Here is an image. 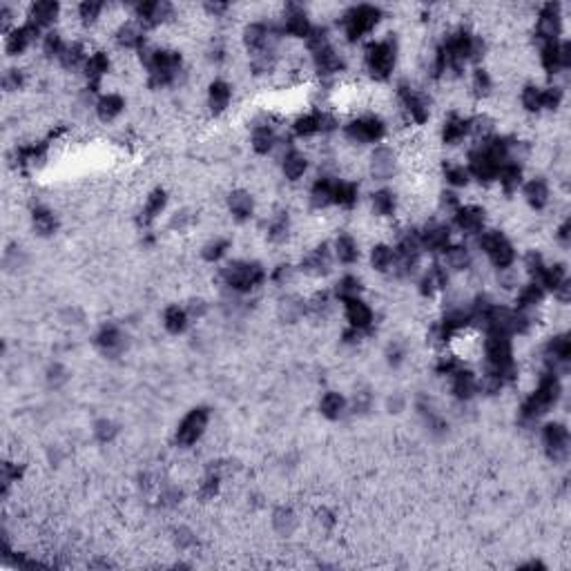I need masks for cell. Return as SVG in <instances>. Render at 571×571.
<instances>
[{
	"mask_svg": "<svg viewBox=\"0 0 571 571\" xmlns=\"http://www.w3.org/2000/svg\"><path fill=\"white\" fill-rule=\"evenodd\" d=\"M558 398H560V382L554 370H547L545 375H540L538 389L522 404V417L524 420H535V417H540L542 413L552 409Z\"/></svg>",
	"mask_w": 571,
	"mask_h": 571,
	"instance_id": "1",
	"label": "cell"
},
{
	"mask_svg": "<svg viewBox=\"0 0 571 571\" xmlns=\"http://www.w3.org/2000/svg\"><path fill=\"white\" fill-rule=\"evenodd\" d=\"M380 18H382V12L377 7H370V5H357L353 9H348V12L342 16V27H344L346 38L350 42L364 38L366 34H370V31L377 27Z\"/></svg>",
	"mask_w": 571,
	"mask_h": 571,
	"instance_id": "2",
	"label": "cell"
},
{
	"mask_svg": "<svg viewBox=\"0 0 571 571\" xmlns=\"http://www.w3.org/2000/svg\"><path fill=\"white\" fill-rule=\"evenodd\" d=\"M224 281L237 292H250L266 281V270L259 263L250 261H235L228 268H224Z\"/></svg>",
	"mask_w": 571,
	"mask_h": 571,
	"instance_id": "3",
	"label": "cell"
},
{
	"mask_svg": "<svg viewBox=\"0 0 571 571\" xmlns=\"http://www.w3.org/2000/svg\"><path fill=\"white\" fill-rule=\"evenodd\" d=\"M395 58H398V47H395V40H391V38L370 42V45L366 47V56H364L370 76L377 81L389 79L393 68H395Z\"/></svg>",
	"mask_w": 571,
	"mask_h": 571,
	"instance_id": "4",
	"label": "cell"
},
{
	"mask_svg": "<svg viewBox=\"0 0 571 571\" xmlns=\"http://www.w3.org/2000/svg\"><path fill=\"white\" fill-rule=\"evenodd\" d=\"M478 246L487 252V257L491 259V263L500 270H507L515 261L513 246L507 241V237H504L502 233H498V230H487V233H482L480 239H478Z\"/></svg>",
	"mask_w": 571,
	"mask_h": 571,
	"instance_id": "5",
	"label": "cell"
},
{
	"mask_svg": "<svg viewBox=\"0 0 571 571\" xmlns=\"http://www.w3.org/2000/svg\"><path fill=\"white\" fill-rule=\"evenodd\" d=\"M384 120L380 116H359L355 120L344 127L346 139H350L353 143H375L384 136Z\"/></svg>",
	"mask_w": 571,
	"mask_h": 571,
	"instance_id": "6",
	"label": "cell"
},
{
	"mask_svg": "<svg viewBox=\"0 0 571 571\" xmlns=\"http://www.w3.org/2000/svg\"><path fill=\"white\" fill-rule=\"evenodd\" d=\"M208 420H210V411L199 406V409H192L188 415L183 417V422L177 428V442L181 446H192L199 437L205 433Z\"/></svg>",
	"mask_w": 571,
	"mask_h": 571,
	"instance_id": "7",
	"label": "cell"
},
{
	"mask_svg": "<svg viewBox=\"0 0 571 571\" xmlns=\"http://www.w3.org/2000/svg\"><path fill=\"white\" fill-rule=\"evenodd\" d=\"M504 166V161H500L498 157H493L491 152L482 146L480 150H474L469 155V172L474 174L478 181H493L498 177V170Z\"/></svg>",
	"mask_w": 571,
	"mask_h": 571,
	"instance_id": "8",
	"label": "cell"
},
{
	"mask_svg": "<svg viewBox=\"0 0 571 571\" xmlns=\"http://www.w3.org/2000/svg\"><path fill=\"white\" fill-rule=\"evenodd\" d=\"M398 96H400V103L406 109V114L411 116V120H415L417 125L426 123L428 120V103L420 92H415L411 85L402 83L398 87Z\"/></svg>",
	"mask_w": 571,
	"mask_h": 571,
	"instance_id": "9",
	"label": "cell"
},
{
	"mask_svg": "<svg viewBox=\"0 0 571 571\" xmlns=\"http://www.w3.org/2000/svg\"><path fill=\"white\" fill-rule=\"evenodd\" d=\"M560 25H563V16H560L558 5H545L540 9V16H538V23H535L538 40H542V45L554 42L556 36L560 34Z\"/></svg>",
	"mask_w": 571,
	"mask_h": 571,
	"instance_id": "10",
	"label": "cell"
},
{
	"mask_svg": "<svg viewBox=\"0 0 571 571\" xmlns=\"http://www.w3.org/2000/svg\"><path fill=\"white\" fill-rule=\"evenodd\" d=\"M540 61H542V68L549 74H558L560 70L569 68V61H571L569 42H558V40L547 42V45H542Z\"/></svg>",
	"mask_w": 571,
	"mask_h": 571,
	"instance_id": "11",
	"label": "cell"
},
{
	"mask_svg": "<svg viewBox=\"0 0 571 571\" xmlns=\"http://www.w3.org/2000/svg\"><path fill=\"white\" fill-rule=\"evenodd\" d=\"M542 440H545V446H547V453L549 457L554 460H563L567 455V444H569V433L563 424L558 422H552L545 426L542 431Z\"/></svg>",
	"mask_w": 571,
	"mask_h": 571,
	"instance_id": "12",
	"label": "cell"
},
{
	"mask_svg": "<svg viewBox=\"0 0 571 571\" xmlns=\"http://www.w3.org/2000/svg\"><path fill=\"white\" fill-rule=\"evenodd\" d=\"M344 308H346V320H348L350 328H355V331H359V333L370 328L373 311L361 299H357V297L344 299Z\"/></svg>",
	"mask_w": 571,
	"mask_h": 571,
	"instance_id": "13",
	"label": "cell"
},
{
	"mask_svg": "<svg viewBox=\"0 0 571 571\" xmlns=\"http://www.w3.org/2000/svg\"><path fill=\"white\" fill-rule=\"evenodd\" d=\"M283 29L288 36H295V38H308V34L313 31V25L308 16L302 7H295L290 5L288 12H286V18H283Z\"/></svg>",
	"mask_w": 571,
	"mask_h": 571,
	"instance_id": "14",
	"label": "cell"
},
{
	"mask_svg": "<svg viewBox=\"0 0 571 571\" xmlns=\"http://www.w3.org/2000/svg\"><path fill=\"white\" fill-rule=\"evenodd\" d=\"M455 226L467 235H476L485 226V210L478 205H464L455 210Z\"/></svg>",
	"mask_w": 571,
	"mask_h": 571,
	"instance_id": "15",
	"label": "cell"
},
{
	"mask_svg": "<svg viewBox=\"0 0 571 571\" xmlns=\"http://www.w3.org/2000/svg\"><path fill=\"white\" fill-rule=\"evenodd\" d=\"M136 16L143 25L157 27L163 25L168 18H172V5L168 3H143L136 7Z\"/></svg>",
	"mask_w": 571,
	"mask_h": 571,
	"instance_id": "16",
	"label": "cell"
},
{
	"mask_svg": "<svg viewBox=\"0 0 571 571\" xmlns=\"http://www.w3.org/2000/svg\"><path fill=\"white\" fill-rule=\"evenodd\" d=\"M36 36H38V27H34L31 23H27L23 27H16L12 34L7 36V54L9 56H20Z\"/></svg>",
	"mask_w": 571,
	"mask_h": 571,
	"instance_id": "17",
	"label": "cell"
},
{
	"mask_svg": "<svg viewBox=\"0 0 571 571\" xmlns=\"http://www.w3.org/2000/svg\"><path fill=\"white\" fill-rule=\"evenodd\" d=\"M420 244H422V250L444 252L451 246V233H448L446 226H431L420 235Z\"/></svg>",
	"mask_w": 571,
	"mask_h": 571,
	"instance_id": "18",
	"label": "cell"
},
{
	"mask_svg": "<svg viewBox=\"0 0 571 571\" xmlns=\"http://www.w3.org/2000/svg\"><path fill=\"white\" fill-rule=\"evenodd\" d=\"M313 63H315V70L317 74H322V76H333L337 72H342L344 70V61L342 56L328 45L320 52H315L313 54Z\"/></svg>",
	"mask_w": 571,
	"mask_h": 571,
	"instance_id": "19",
	"label": "cell"
},
{
	"mask_svg": "<svg viewBox=\"0 0 571 571\" xmlns=\"http://www.w3.org/2000/svg\"><path fill=\"white\" fill-rule=\"evenodd\" d=\"M370 172L380 181H386L395 172V157L389 148H377L370 157Z\"/></svg>",
	"mask_w": 571,
	"mask_h": 571,
	"instance_id": "20",
	"label": "cell"
},
{
	"mask_svg": "<svg viewBox=\"0 0 571 571\" xmlns=\"http://www.w3.org/2000/svg\"><path fill=\"white\" fill-rule=\"evenodd\" d=\"M244 42L250 52L263 54L270 42V27L266 23H250L244 29Z\"/></svg>",
	"mask_w": 571,
	"mask_h": 571,
	"instance_id": "21",
	"label": "cell"
},
{
	"mask_svg": "<svg viewBox=\"0 0 571 571\" xmlns=\"http://www.w3.org/2000/svg\"><path fill=\"white\" fill-rule=\"evenodd\" d=\"M58 12L61 7L56 3H49V0H42V3H36L31 5V12H29V23L34 27H47L52 25L54 20L58 18Z\"/></svg>",
	"mask_w": 571,
	"mask_h": 571,
	"instance_id": "22",
	"label": "cell"
},
{
	"mask_svg": "<svg viewBox=\"0 0 571 571\" xmlns=\"http://www.w3.org/2000/svg\"><path fill=\"white\" fill-rule=\"evenodd\" d=\"M230 98H233V87L226 81H214L208 90V105L214 114H221L224 109L230 105Z\"/></svg>",
	"mask_w": 571,
	"mask_h": 571,
	"instance_id": "23",
	"label": "cell"
},
{
	"mask_svg": "<svg viewBox=\"0 0 571 571\" xmlns=\"http://www.w3.org/2000/svg\"><path fill=\"white\" fill-rule=\"evenodd\" d=\"M446 283H448V277H446L444 268L442 266H431L424 272V277L420 281V292L424 295V297H431V295H435L437 290L446 288Z\"/></svg>",
	"mask_w": 571,
	"mask_h": 571,
	"instance_id": "24",
	"label": "cell"
},
{
	"mask_svg": "<svg viewBox=\"0 0 571 571\" xmlns=\"http://www.w3.org/2000/svg\"><path fill=\"white\" fill-rule=\"evenodd\" d=\"M453 393H455V398L460 400H469V398H474V393L478 391V380L476 375L471 370H464V368H457L453 375Z\"/></svg>",
	"mask_w": 571,
	"mask_h": 571,
	"instance_id": "25",
	"label": "cell"
},
{
	"mask_svg": "<svg viewBox=\"0 0 571 571\" xmlns=\"http://www.w3.org/2000/svg\"><path fill=\"white\" fill-rule=\"evenodd\" d=\"M109 72V58L105 52H94L90 58L85 61V76L94 87L103 81V76Z\"/></svg>",
	"mask_w": 571,
	"mask_h": 571,
	"instance_id": "26",
	"label": "cell"
},
{
	"mask_svg": "<svg viewBox=\"0 0 571 571\" xmlns=\"http://www.w3.org/2000/svg\"><path fill=\"white\" fill-rule=\"evenodd\" d=\"M96 346L103 350L105 355H114L123 348V335L116 326H103L96 335Z\"/></svg>",
	"mask_w": 571,
	"mask_h": 571,
	"instance_id": "27",
	"label": "cell"
},
{
	"mask_svg": "<svg viewBox=\"0 0 571 571\" xmlns=\"http://www.w3.org/2000/svg\"><path fill=\"white\" fill-rule=\"evenodd\" d=\"M471 132V123L467 118H460V116H451V118H446V123H444V130H442V139L446 146H455V143L462 141L467 134Z\"/></svg>",
	"mask_w": 571,
	"mask_h": 571,
	"instance_id": "28",
	"label": "cell"
},
{
	"mask_svg": "<svg viewBox=\"0 0 571 571\" xmlns=\"http://www.w3.org/2000/svg\"><path fill=\"white\" fill-rule=\"evenodd\" d=\"M228 205H230V212H233V217L239 219V221H246V219H250L252 210H255V201H252V196L244 190H237V192L230 194Z\"/></svg>",
	"mask_w": 571,
	"mask_h": 571,
	"instance_id": "29",
	"label": "cell"
},
{
	"mask_svg": "<svg viewBox=\"0 0 571 571\" xmlns=\"http://www.w3.org/2000/svg\"><path fill=\"white\" fill-rule=\"evenodd\" d=\"M335 183L337 181H333L331 177H322V179L315 181L313 190H311V201H313L315 208H326V205L333 203Z\"/></svg>",
	"mask_w": 571,
	"mask_h": 571,
	"instance_id": "30",
	"label": "cell"
},
{
	"mask_svg": "<svg viewBox=\"0 0 571 571\" xmlns=\"http://www.w3.org/2000/svg\"><path fill=\"white\" fill-rule=\"evenodd\" d=\"M524 196L533 210H542L549 201V185L542 179H531L524 185Z\"/></svg>",
	"mask_w": 571,
	"mask_h": 571,
	"instance_id": "31",
	"label": "cell"
},
{
	"mask_svg": "<svg viewBox=\"0 0 571 571\" xmlns=\"http://www.w3.org/2000/svg\"><path fill=\"white\" fill-rule=\"evenodd\" d=\"M281 168H283L286 179L297 181L299 177H304L306 168H308V161H306V157L302 155V152H297V150H290V152H286Z\"/></svg>",
	"mask_w": 571,
	"mask_h": 571,
	"instance_id": "32",
	"label": "cell"
},
{
	"mask_svg": "<svg viewBox=\"0 0 571 571\" xmlns=\"http://www.w3.org/2000/svg\"><path fill=\"white\" fill-rule=\"evenodd\" d=\"M116 40H118V45L125 47V49H143V42H146L141 27L134 25V23L120 25L118 31H116Z\"/></svg>",
	"mask_w": 571,
	"mask_h": 571,
	"instance_id": "33",
	"label": "cell"
},
{
	"mask_svg": "<svg viewBox=\"0 0 571 571\" xmlns=\"http://www.w3.org/2000/svg\"><path fill=\"white\" fill-rule=\"evenodd\" d=\"M328 268H331V257H328V248L326 246L317 248L313 255H308V257H306V261H304V272L313 274V277L326 274Z\"/></svg>",
	"mask_w": 571,
	"mask_h": 571,
	"instance_id": "34",
	"label": "cell"
},
{
	"mask_svg": "<svg viewBox=\"0 0 571 571\" xmlns=\"http://www.w3.org/2000/svg\"><path fill=\"white\" fill-rule=\"evenodd\" d=\"M547 357L552 361V368L556 364H567L569 357H571V344L567 335H560V337H554L552 342L547 346Z\"/></svg>",
	"mask_w": 571,
	"mask_h": 571,
	"instance_id": "35",
	"label": "cell"
},
{
	"mask_svg": "<svg viewBox=\"0 0 571 571\" xmlns=\"http://www.w3.org/2000/svg\"><path fill=\"white\" fill-rule=\"evenodd\" d=\"M502 185L504 192H513L518 190V185L522 183V168L518 163H504V166L498 170V177H496Z\"/></svg>",
	"mask_w": 571,
	"mask_h": 571,
	"instance_id": "36",
	"label": "cell"
},
{
	"mask_svg": "<svg viewBox=\"0 0 571 571\" xmlns=\"http://www.w3.org/2000/svg\"><path fill=\"white\" fill-rule=\"evenodd\" d=\"M123 107H125V101L118 94H105L101 96V101L96 103V112L101 116V120H112L123 112Z\"/></svg>",
	"mask_w": 571,
	"mask_h": 571,
	"instance_id": "37",
	"label": "cell"
},
{
	"mask_svg": "<svg viewBox=\"0 0 571 571\" xmlns=\"http://www.w3.org/2000/svg\"><path fill=\"white\" fill-rule=\"evenodd\" d=\"M274 130L270 125H257L255 132H252V148H255L257 155H268V152L274 148Z\"/></svg>",
	"mask_w": 571,
	"mask_h": 571,
	"instance_id": "38",
	"label": "cell"
},
{
	"mask_svg": "<svg viewBox=\"0 0 571 571\" xmlns=\"http://www.w3.org/2000/svg\"><path fill=\"white\" fill-rule=\"evenodd\" d=\"M163 326L168 328V333L179 335L188 328V313L179 306H170V308L163 313Z\"/></svg>",
	"mask_w": 571,
	"mask_h": 571,
	"instance_id": "39",
	"label": "cell"
},
{
	"mask_svg": "<svg viewBox=\"0 0 571 571\" xmlns=\"http://www.w3.org/2000/svg\"><path fill=\"white\" fill-rule=\"evenodd\" d=\"M357 185L350 181H337L335 183V194H333V203L342 205V208H353L357 203Z\"/></svg>",
	"mask_w": 571,
	"mask_h": 571,
	"instance_id": "40",
	"label": "cell"
},
{
	"mask_svg": "<svg viewBox=\"0 0 571 571\" xmlns=\"http://www.w3.org/2000/svg\"><path fill=\"white\" fill-rule=\"evenodd\" d=\"M335 252H337V257L342 263H355L357 257H359V246L350 235H342V237H337V241H335Z\"/></svg>",
	"mask_w": 571,
	"mask_h": 571,
	"instance_id": "41",
	"label": "cell"
},
{
	"mask_svg": "<svg viewBox=\"0 0 571 571\" xmlns=\"http://www.w3.org/2000/svg\"><path fill=\"white\" fill-rule=\"evenodd\" d=\"M344 409H346V400L339 393H326L320 402V411L328 420H337V417L344 413Z\"/></svg>",
	"mask_w": 571,
	"mask_h": 571,
	"instance_id": "42",
	"label": "cell"
},
{
	"mask_svg": "<svg viewBox=\"0 0 571 571\" xmlns=\"http://www.w3.org/2000/svg\"><path fill=\"white\" fill-rule=\"evenodd\" d=\"M370 263H373V268H375L377 272H389L393 266H395V252L393 248L389 246H375L370 252Z\"/></svg>",
	"mask_w": 571,
	"mask_h": 571,
	"instance_id": "43",
	"label": "cell"
},
{
	"mask_svg": "<svg viewBox=\"0 0 571 571\" xmlns=\"http://www.w3.org/2000/svg\"><path fill=\"white\" fill-rule=\"evenodd\" d=\"M31 219H34V230L38 235L42 237L54 235V230H56V217H54L52 210H47V208H36Z\"/></svg>",
	"mask_w": 571,
	"mask_h": 571,
	"instance_id": "44",
	"label": "cell"
},
{
	"mask_svg": "<svg viewBox=\"0 0 571 571\" xmlns=\"http://www.w3.org/2000/svg\"><path fill=\"white\" fill-rule=\"evenodd\" d=\"M542 295H545V290H542L535 281L522 286V290H520V295H518V311H529V308H533V306H538V304L542 302Z\"/></svg>",
	"mask_w": 571,
	"mask_h": 571,
	"instance_id": "45",
	"label": "cell"
},
{
	"mask_svg": "<svg viewBox=\"0 0 571 571\" xmlns=\"http://www.w3.org/2000/svg\"><path fill=\"white\" fill-rule=\"evenodd\" d=\"M395 208H398V199L391 190H380L373 194V210L380 217H391L395 214Z\"/></svg>",
	"mask_w": 571,
	"mask_h": 571,
	"instance_id": "46",
	"label": "cell"
},
{
	"mask_svg": "<svg viewBox=\"0 0 571 571\" xmlns=\"http://www.w3.org/2000/svg\"><path fill=\"white\" fill-rule=\"evenodd\" d=\"M168 203V196L163 190H155L150 196H148V203H146V210H143V221L150 224L152 219H157L161 212H163V208H166Z\"/></svg>",
	"mask_w": 571,
	"mask_h": 571,
	"instance_id": "47",
	"label": "cell"
},
{
	"mask_svg": "<svg viewBox=\"0 0 571 571\" xmlns=\"http://www.w3.org/2000/svg\"><path fill=\"white\" fill-rule=\"evenodd\" d=\"M444 257H446L448 268H453V270H467L471 263L469 250L464 246H448L444 250Z\"/></svg>",
	"mask_w": 571,
	"mask_h": 571,
	"instance_id": "48",
	"label": "cell"
},
{
	"mask_svg": "<svg viewBox=\"0 0 571 571\" xmlns=\"http://www.w3.org/2000/svg\"><path fill=\"white\" fill-rule=\"evenodd\" d=\"M83 61H85V49H83V45H79V42H72V45H68L65 52L61 54V63L68 70L79 68Z\"/></svg>",
	"mask_w": 571,
	"mask_h": 571,
	"instance_id": "49",
	"label": "cell"
},
{
	"mask_svg": "<svg viewBox=\"0 0 571 571\" xmlns=\"http://www.w3.org/2000/svg\"><path fill=\"white\" fill-rule=\"evenodd\" d=\"M540 90H542V87H535V85H526L524 87V90H522V105H524V109H529V112H540V109H542Z\"/></svg>",
	"mask_w": 571,
	"mask_h": 571,
	"instance_id": "50",
	"label": "cell"
},
{
	"mask_svg": "<svg viewBox=\"0 0 571 571\" xmlns=\"http://www.w3.org/2000/svg\"><path fill=\"white\" fill-rule=\"evenodd\" d=\"M359 290H361L359 279H357V277H350V274L337 283V297L342 299V302H344V299H350V297H357Z\"/></svg>",
	"mask_w": 571,
	"mask_h": 571,
	"instance_id": "51",
	"label": "cell"
},
{
	"mask_svg": "<svg viewBox=\"0 0 571 571\" xmlns=\"http://www.w3.org/2000/svg\"><path fill=\"white\" fill-rule=\"evenodd\" d=\"M230 248V244L226 239H214V241H210V244H208L205 248H203V259L205 261H210V263H214V261H219L221 259L224 255H226V250Z\"/></svg>",
	"mask_w": 571,
	"mask_h": 571,
	"instance_id": "52",
	"label": "cell"
},
{
	"mask_svg": "<svg viewBox=\"0 0 571 571\" xmlns=\"http://www.w3.org/2000/svg\"><path fill=\"white\" fill-rule=\"evenodd\" d=\"M268 237H270V241H274V244H279V241L288 237V219H286L283 214L272 219L268 226Z\"/></svg>",
	"mask_w": 571,
	"mask_h": 571,
	"instance_id": "53",
	"label": "cell"
},
{
	"mask_svg": "<svg viewBox=\"0 0 571 571\" xmlns=\"http://www.w3.org/2000/svg\"><path fill=\"white\" fill-rule=\"evenodd\" d=\"M65 42L61 38V34H56V31H49V34L45 36V42H42V49H45L47 56H56L61 58V54L65 52Z\"/></svg>",
	"mask_w": 571,
	"mask_h": 571,
	"instance_id": "54",
	"label": "cell"
},
{
	"mask_svg": "<svg viewBox=\"0 0 571 571\" xmlns=\"http://www.w3.org/2000/svg\"><path fill=\"white\" fill-rule=\"evenodd\" d=\"M101 12H103L101 3H83L79 7V18L83 25H92V23H96V18L101 16Z\"/></svg>",
	"mask_w": 571,
	"mask_h": 571,
	"instance_id": "55",
	"label": "cell"
},
{
	"mask_svg": "<svg viewBox=\"0 0 571 571\" xmlns=\"http://www.w3.org/2000/svg\"><path fill=\"white\" fill-rule=\"evenodd\" d=\"M540 101H542V107L556 109L560 101H563V90H560V87H545V90H540Z\"/></svg>",
	"mask_w": 571,
	"mask_h": 571,
	"instance_id": "56",
	"label": "cell"
},
{
	"mask_svg": "<svg viewBox=\"0 0 571 571\" xmlns=\"http://www.w3.org/2000/svg\"><path fill=\"white\" fill-rule=\"evenodd\" d=\"M446 181L460 188V185L469 183V170H464L462 166H446Z\"/></svg>",
	"mask_w": 571,
	"mask_h": 571,
	"instance_id": "57",
	"label": "cell"
},
{
	"mask_svg": "<svg viewBox=\"0 0 571 571\" xmlns=\"http://www.w3.org/2000/svg\"><path fill=\"white\" fill-rule=\"evenodd\" d=\"M474 92L478 96H487L491 92V76L485 70L474 72Z\"/></svg>",
	"mask_w": 571,
	"mask_h": 571,
	"instance_id": "58",
	"label": "cell"
},
{
	"mask_svg": "<svg viewBox=\"0 0 571 571\" xmlns=\"http://www.w3.org/2000/svg\"><path fill=\"white\" fill-rule=\"evenodd\" d=\"M94 433H96V437H98V440H101V442H107V440H112V437H114L116 428H114V424H112V422L103 420V422H98V424H96Z\"/></svg>",
	"mask_w": 571,
	"mask_h": 571,
	"instance_id": "59",
	"label": "cell"
},
{
	"mask_svg": "<svg viewBox=\"0 0 571 571\" xmlns=\"http://www.w3.org/2000/svg\"><path fill=\"white\" fill-rule=\"evenodd\" d=\"M23 81H25V76H23V72L20 70H9L7 74H5V90H18L20 85H23Z\"/></svg>",
	"mask_w": 571,
	"mask_h": 571,
	"instance_id": "60",
	"label": "cell"
},
{
	"mask_svg": "<svg viewBox=\"0 0 571 571\" xmlns=\"http://www.w3.org/2000/svg\"><path fill=\"white\" fill-rule=\"evenodd\" d=\"M217 489H219V478L217 476H208L203 480V485H201V496L203 498H212L214 493H217Z\"/></svg>",
	"mask_w": 571,
	"mask_h": 571,
	"instance_id": "61",
	"label": "cell"
},
{
	"mask_svg": "<svg viewBox=\"0 0 571 571\" xmlns=\"http://www.w3.org/2000/svg\"><path fill=\"white\" fill-rule=\"evenodd\" d=\"M558 239L563 241L565 246L569 244V221H565L563 226H560V230H558Z\"/></svg>",
	"mask_w": 571,
	"mask_h": 571,
	"instance_id": "62",
	"label": "cell"
}]
</instances>
